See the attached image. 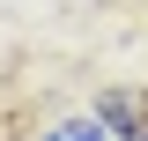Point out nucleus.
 <instances>
[{
  "instance_id": "obj_2",
  "label": "nucleus",
  "mask_w": 148,
  "mask_h": 141,
  "mask_svg": "<svg viewBox=\"0 0 148 141\" xmlns=\"http://www.w3.org/2000/svg\"><path fill=\"white\" fill-rule=\"evenodd\" d=\"M52 141H96V126H89V119H67V126H59Z\"/></svg>"
},
{
  "instance_id": "obj_1",
  "label": "nucleus",
  "mask_w": 148,
  "mask_h": 141,
  "mask_svg": "<svg viewBox=\"0 0 148 141\" xmlns=\"http://www.w3.org/2000/svg\"><path fill=\"white\" fill-rule=\"evenodd\" d=\"M96 119H104V126H119L126 141H148V89H104Z\"/></svg>"
}]
</instances>
